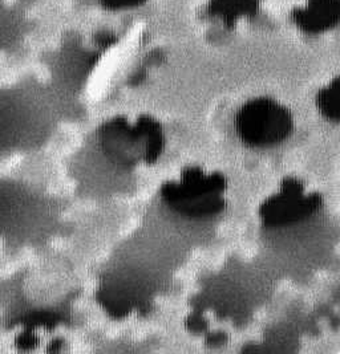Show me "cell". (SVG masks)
Instances as JSON below:
<instances>
[{
    "label": "cell",
    "instance_id": "cell-1",
    "mask_svg": "<svg viewBox=\"0 0 340 354\" xmlns=\"http://www.w3.org/2000/svg\"><path fill=\"white\" fill-rule=\"evenodd\" d=\"M294 129L292 113L276 100L260 97L246 102L235 115V130L244 145L270 147L283 142Z\"/></svg>",
    "mask_w": 340,
    "mask_h": 354
},
{
    "label": "cell",
    "instance_id": "cell-2",
    "mask_svg": "<svg viewBox=\"0 0 340 354\" xmlns=\"http://www.w3.org/2000/svg\"><path fill=\"white\" fill-rule=\"evenodd\" d=\"M226 187V180L221 174L205 176L198 167L184 171L179 183H166L162 187L163 201L188 216L213 215L225 207V201L220 196Z\"/></svg>",
    "mask_w": 340,
    "mask_h": 354
},
{
    "label": "cell",
    "instance_id": "cell-3",
    "mask_svg": "<svg viewBox=\"0 0 340 354\" xmlns=\"http://www.w3.org/2000/svg\"><path fill=\"white\" fill-rule=\"evenodd\" d=\"M322 205L318 194L305 195L303 186L296 179H286L282 192L269 198L260 214L267 225H285L295 223L314 214Z\"/></svg>",
    "mask_w": 340,
    "mask_h": 354
},
{
    "label": "cell",
    "instance_id": "cell-4",
    "mask_svg": "<svg viewBox=\"0 0 340 354\" xmlns=\"http://www.w3.org/2000/svg\"><path fill=\"white\" fill-rule=\"evenodd\" d=\"M338 15V3L337 0H312L307 12H303L301 21L306 23L307 30L319 31L328 27V21Z\"/></svg>",
    "mask_w": 340,
    "mask_h": 354
},
{
    "label": "cell",
    "instance_id": "cell-5",
    "mask_svg": "<svg viewBox=\"0 0 340 354\" xmlns=\"http://www.w3.org/2000/svg\"><path fill=\"white\" fill-rule=\"evenodd\" d=\"M339 79H335L330 85L319 91L316 102L321 113L327 120L338 122L340 117Z\"/></svg>",
    "mask_w": 340,
    "mask_h": 354
},
{
    "label": "cell",
    "instance_id": "cell-6",
    "mask_svg": "<svg viewBox=\"0 0 340 354\" xmlns=\"http://www.w3.org/2000/svg\"><path fill=\"white\" fill-rule=\"evenodd\" d=\"M253 7H254V0H217L215 1V12L226 17H241Z\"/></svg>",
    "mask_w": 340,
    "mask_h": 354
},
{
    "label": "cell",
    "instance_id": "cell-7",
    "mask_svg": "<svg viewBox=\"0 0 340 354\" xmlns=\"http://www.w3.org/2000/svg\"><path fill=\"white\" fill-rule=\"evenodd\" d=\"M188 324H189L190 329L195 330V332H199V330H205L206 329V322H204L199 316H192L189 319Z\"/></svg>",
    "mask_w": 340,
    "mask_h": 354
},
{
    "label": "cell",
    "instance_id": "cell-8",
    "mask_svg": "<svg viewBox=\"0 0 340 354\" xmlns=\"http://www.w3.org/2000/svg\"><path fill=\"white\" fill-rule=\"evenodd\" d=\"M114 7H123V6H130L137 3L138 0H108Z\"/></svg>",
    "mask_w": 340,
    "mask_h": 354
}]
</instances>
